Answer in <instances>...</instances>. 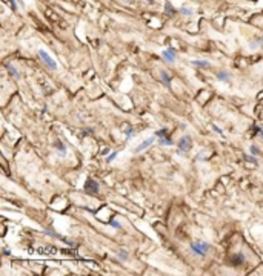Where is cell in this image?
Returning <instances> with one entry per match:
<instances>
[{
    "label": "cell",
    "mask_w": 263,
    "mask_h": 276,
    "mask_svg": "<svg viewBox=\"0 0 263 276\" xmlns=\"http://www.w3.org/2000/svg\"><path fill=\"white\" fill-rule=\"evenodd\" d=\"M189 248L195 255H199V256H205L206 252L209 250V244L205 242V241H197V242H191Z\"/></svg>",
    "instance_id": "6da1fadb"
},
{
    "label": "cell",
    "mask_w": 263,
    "mask_h": 276,
    "mask_svg": "<svg viewBox=\"0 0 263 276\" xmlns=\"http://www.w3.org/2000/svg\"><path fill=\"white\" fill-rule=\"evenodd\" d=\"M191 147H192V138L189 135H185V137H182L180 141H179L177 152L179 153H186V152L191 150Z\"/></svg>",
    "instance_id": "7a4b0ae2"
},
{
    "label": "cell",
    "mask_w": 263,
    "mask_h": 276,
    "mask_svg": "<svg viewBox=\"0 0 263 276\" xmlns=\"http://www.w3.org/2000/svg\"><path fill=\"white\" fill-rule=\"evenodd\" d=\"M39 57H40V60L48 66L49 69H52V71H56L57 69V63H56V60H54L48 52H46L45 49H39Z\"/></svg>",
    "instance_id": "3957f363"
},
{
    "label": "cell",
    "mask_w": 263,
    "mask_h": 276,
    "mask_svg": "<svg viewBox=\"0 0 263 276\" xmlns=\"http://www.w3.org/2000/svg\"><path fill=\"white\" fill-rule=\"evenodd\" d=\"M159 141H160V144H163V146H172V140L168 137V129L166 127H162V129L156 131V133H154Z\"/></svg>",
    "instance_id": "277c9868"
},
{
    "label": "cell",
    "mask_w": 263,
    "mask_h": 276,
    "mask_svg": "<svg viewBox=\"0 0 263 276\" xmlns=\"http://www.w3.org/2000/svg\"><path fill=\"white\" fill-rule=\"evenodd\" d=\"M83 189H85V192H86L88 195H96V193L99 192V189H100V186H99L97 181H94L92 178H86Z\"/></svg>",
    "instance_id": "5b68a950"
},
{
    "label": "cell",
    "mask_w": 263,
    "mask_h": 276,
    "mask_svg": "<svg viewBox=\"0 0 263 276\" xmlns=\"http://www.w3.org/2000/svg\"><path fill=\"white\" fill-rule=\"evenodd\" d=\"M162 55H163L165 62H168V63H175V58H177V52H175L172 48H168V49H165L163 52H162Z\"/></svg>",
    "instance_id": "8992f818"
},
{
    "label": "cell",
    "mask_w": 263,
    "mask_h": 276,
    "mask_svg": "<svg viewBox=\"0 0 263 276\" xmlns=\"http://www.w3.org/2000/svg\"><path fill=\"white\" fill-rule=\"evenodd\" d=\"M156 135H152V137H149V138H148V140H145V141H142V144L140 146H137L136 147V150H134V152H136V153H140L142 150H145L146 149V147H149L152 143H154V141H156Z\"/></svg>",
    "instance_id": "52a82bcc"
},
{
    "label": "cell",
    "mask_w": 263,
    "mask_h": 276,
    "mask_svg": "<svg viewBox=\"0 0 263 276\" xmlns=\"http://www.w3.org/2000/svg\"><path fill=\"white\" fill-rule=\"evenodd\" d=\"M231 262L234 265H240V264H243L245 262V256L242 253H237V255H234V256L231 258Z\"/></svg>",
    "instance_id": "ba28073f"
},
{
    "label": "cell",
    "mask_w": 263,
    "mask_h": 276,
    "mask_svg": "<svg viewBox=\"0 0 263 276\" xmlns=\"http://www.w3.org/2000/svg\"><path fill=\"white\" fill-rule=\"evenodd\" d=\"M217 78L220 82H229V80H231V74L226 72V71H220V72H217Z\"/></svg>",
    "instance_id": "9c48e42d"
},
{
    "label": "cell",
    "mask_w": 263,
    "mask_h": 276,
    "mask_svg": "<svg viewBox=\"0 0 263 276\" xmlns=\"http://www.w3.org/2000/svg\"><path fill=\"white\" fill-rule=\"evenodd\" d=\"M160 78H162V82H163V84H165L166 87H169V86H171V78H169V75H168L165 71H162V72H160Z\"/></svg>",
    "instance_id": "30bf717a"
},
{
    "label": "cell",
    "mask_w": 263,
    "mask_h": 276,
    "mask_svg": "<svg viewBox=\"0 0 263 276\" xmlns=\"http://www.w3.org/2000/svg\"><path fill=\"white\" fill-rule=\"evenodd\" d=\"M192 65L194 66H200V68H208V66H209V62H206V60H192Z\"/></svg>",
    "instance_id": "8fae6325"
},
{
    "label": "cell",
    "mask_w": 263,
    "mask_h": 276,
    "mask_svg": "<svg viewBox=\"0 0 263 276\" xmlns=\"http://www.w3.org/2000/svg\"><path fill=\"white\" fill-rule=\"evenodd\" d=\"M6 69L9 71V74H11V75L14 77V78H20V74L17 72V69H16L12 65H6Z\"/></svg>",
    "instance_id": "7c38bea8"
},
{
    "label": "cell",
    "mask_w": 263,
    "mask_h": 276,
    "mask_svg": "<svg viewBox=\"0 0 263 276\" xmlns=\"http://www.w3.org/2000/svg\"><path fill=\"white\" fill-rule=\"evenodd\" d=\"M57 147V149L60 150V153H62V155H66V146L62 143V141H56V144H54Z\"/></svg>",
    "instance_id": "4fadbf2b"
},
{
    "label": "cell",
    "mask_w": 263,
    "mask_h": 276,
    "mask_svg": "<svg viewBox=\"0 0 263 276\" xmlns=\"http://www.w3.org/2000/svg\"><path fill=\"white\" fill-rule=\"evenodd\" d=\"M119 259L120 261H128V252L126 250H119Z\"/></svg>",
    "instance_id": "5bb4252c"
},
{
    "label": "cell",
    "mask_w": 263,
    "mask_h": 276,
    "mask_svg": "<svg viewBox=\"0 0 263 276\" xmlns=\"http://www.w3.org/2000/svg\"><path fill=\"white\" fill-rule=\"evenodd\" d=\"M119 155V152L117 150H114L112 153H109V157H108L106 158V163H111V161H114V160H116V157Z\"/></svg>",
    "instance_id": "9a60e30c"
},
{
    "label": "cell",
    "mask_w": 263,
    "mask_h": 276,
    "mask_svg": "<svg viewBox=\"0 0 263 276\" xmlns=\"http://www.w3.org/2000/svg\"><path fill=\"white\" fill-rule=\"evenodd\" d=\"M165 8H166V12H168V14H174V12H175L174 6H172L169 2H166V6H165Z\"/></svg>",
    "instance_id": "2e32d148"
},
{
    "label": "cell",
    "mask_w": 263,
    "mask_h": 276,
    "mask_svg": "<svg viewBox=\"0 0 263 276\" xmlns=\"http://www.w3.org/2000/svg\"><path fill=\"white\" fill-rule=\"evenodd\" d=\"M211 127H212V129H214L215 132L219 133V135H222V137H225V135H223V131H222V129H220V127H219L217 124H211Z\"/></svg>",
    "instance_id": "e0dca14e"
},
{
    "label": "cell",
    "mask_w": 263,
    "mask_h": 276,
    "mask_svg": "<svg viewBox=\"0 0 263 276\" xmlns=\"http://www.w3.org/2000/svg\"><path fill=\"white\" fill-rule=\"evenodd\" d=\"M180 12H182L183 16H192V11H191V9H188V8H182Z\"/></svg>",
    "instance_id": "ac0fdd59"
},
{
    "label": "cell",
    "mask_w": 263,
    "mask_h": 276,
    "mask_svg": "<svg viewBox=\"0 0 263 276\" xmlns=\"http://www.w3.org/2000/svg\"><path fill=\"white\" fill-rule=\"evenodd\" d=\"M262 43H263V38H255L254 42L251 43V46H252V48H257V45H262Z\"/></svg>",
    "instance_id": "d6986e66"
},
{
    "label": "cell",
    "mask_w": 263,
    "mask_h": 276,
    "mask_svg": "<svg viewBox=\"0 0 263 276\" xmlns=\"http://www.w3.org/2000/svg\"><path fill=\"white\" fill-rule=\"evenodd\" d=\"M109 224H111V227H114V228H120V223H119V221H116V219H111Z\"/></svg>",
    "instance_id": "ffe728a7"
},
{
    "label": "cell",
    "mask_w": 263,
    "mask_h": 276,
    "mask_svg": "<svg viewBox=\"0 0 263 276\" xmlns=\"http://www.w3.org/2000/svg\"><path fill=\"white\" fill-rule=\"evenodd\" d=\"M249 150H251V153H252V155H259V153H260V150L257 149V147H255V146H251V147H249Z\"/></svg>",
    "instance_id": "44dd1931"
},
{
    "label": "cell",
    "mask_w": 263,
    "mask_h": 276,
    "mask_svg": "<svg viewBox=\"0 0 263 276\" xmlns=\"http://www.w3.org/2000/svg\"><path fill=\"white\" fill-rule=\"evenodd\" d=\"M9 2H11V8H12V11H16L17 9V0H9Z\"/></svg>",
    "instance_id": "7402d4cb"
},
{
    "label": "cell",
    "mask_w": 263,
    "mask_h": 276,
    "mask_svg": "<svg viewBox=\"0 0 263 276\" xmlns=\"http://www.w3.org/2000/svg\"><path fill=\"white\" fill-rule=\"evenodd\" d=\"M255 132H257L259 133V135L263 138V129H262V127H255Z\"/></svg>",
    "instance_id": "603a6c76"
}]
</instances>
